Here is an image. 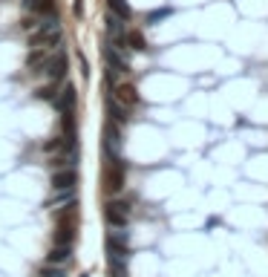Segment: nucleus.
I'll return each mask as SVG.
<instances>
[{"instance_id":"1","label":"nucleus","mask_w":268,"mask_h":277,"mask_svg":"<svg viewBox=\"0 0 268 277\" xmlns=\"http://www.w3.org/2000/svg\"><path fill=\"white\" fill-rule=\"evenodd\" d=\"M124 176H127V165L118 156L107 153V165H104V191L107 194H118L124 188Z\"/></svg>"},{"instance_id":"2","label":"nucleus","mask_w":268,"mask_h":277,"mask_svg":"<svg viewBox=\"0 0 268 277\" xmlns=\"http://www.w3.org/2000/svg\"><path fill=\"white\" fill-rule=\"evenodd\" d=\"M55 46L61 44V26L58 18H47V23H38V29L29 35V46Z\"/></svg>"},{"instance_id":"3","label":"nucleus","mask_w":268,"mask_h":277,"mask_svg":"<svg viewBox=\"0 0 268 277\" xmlns=\"http://www.w3.org/2000/svg\"><path fill=\"white\" fill-rule=\"evenodd\" d=\"M67 72H70V58H67V52H58L55 58H47L44 61V75H47L49 81H64L67 78Z\"/></svg>"},{"instance_id":"4","label":"nucleus","mask_w":268,"mask_h":277,"mask_svg":"<svg viewBox=\"0 0 268 277\" xmlns=\"http://www.w3.org/2000/svg\"><path fill=\"white\" fill-rule=\"evenodd\" d=\"M104 217L113 228H127V219H130V205L127 202H110L104 208Z\"/></svg>"},{"instance_id":"5","label":"nucleus","mask_w":268,"mask_h":277,"mask_svg":"<svg viewBox=\"0 0 268 277\" xmlns=\"http://www.w3.org/2000/svg\"><path fill=\"white\" fill-rule=\"evenodd\" d=\"M52 191H72L78 185V171L75 168H61V171H52Z\"/></svg>"},{"instance_id":"6","label":"nucleus","mask_w":268,"mask_h":277,"mask_svg":"<svg viewBox=\"0 0 268 277\" xmlns=\"http://www.w3.org/2000/svg\"><path fill=\"white\" fill-rule=\"evenodd\" d=\"M104 58H107V64H110V69H113V72H124V75L130 72L127 58L121 55V49H116L113 44H107V46H104Z\"/></svg>"},{"instance_id":"7","label":"nucleus","mask_w":268,"mask_h":277,"mask_svg":"<svg viewBox=\"0 0 268 277\" xmlns=\"http://www.w3.org/2000/svg\"><path fill=\"white\" fill-rule=\"evenodd\" d=\"M24 9L32 15H44V18H58L55 0H24Z\"/></svg>"},{"instance_id":"8","label":"nucleus","mask_w":268,"mask_h":277,"mask_svg":"<svg viewBox=\"0 0 268 277\" xmlns=\"http://www.w3.org/2000/svg\"><path fill=\"white\" fill-rule=\"evenodd\" d=\"M75 101H78V92H75V87H72V84H67V87L58 92V98H55L52 104L58 107L61 113H72V110H75Z\"/></svg>"},{"instance_id":"9","label":"nucleus","mask_w":268,"mask_h":277,"mask_svg":"<svg viewBox=\"0 0 268 277\" xmlns=\"http://www.w3.org/2000/svg\"><path fill=\"white\" fill-rule=\"evenodd\" d=\"M104 136H107V142H104L107 153H113V156H118V150H121V133H118V124H116V121H107V127H104Z\"/></svg>"},{"instance_id":"10","label":"nucleus","mask_w":268,"mask_h":277,"mask_svg":"<svg viewBox=\"0 0 268 277\" xmlns=\"http://www.w3.org/2000/svg\"><path fill=\"white\" fill-rule=\"evenodd\" d=\"M44 61H47V52H44L41 46H32L29 55H26V69L35 72V75H41V72H44Z\"/></svg>"},{"instance_id":"11","label":"nucleus","mask_w":268,"mask_h":277,"mask_svg":"<svg viewBox=\"0 0 268 277\" xmlns=\"http://www.w3.org/2000/svg\"><path fill=\"white\" fill-rule=\"evenodd\" d=\"M107 113L113 115V121H116V124H127V121H130L127 107H121L118 98H113V95H107Z\"/></svg>"},{"instance_id":"12","label":"nucleus","mask_w":268,"mask_h":277,"mask_svg":"<svg viewBox=\"0 0 268 277\" xmlns=\"http://www.w3.org/2000/svg\"><path fill=\"white\" fill-rule=\"evenodd\" d=\"M72 257V245H52V251L47 254V263L52 265H64Z\"/></svg>"},{"instance_id":"13","label":"nucleus","mask_w":268,"mask_h":277,"mask_svg":"<svg viewBox=\"0 0 268 277\" xmlns=\"http://www.w3.org/2000/svg\"><path fill=\"white\" fill-rule=\"evenodd\" d=\"M116 95H118V101L121 104H139V92H136L133 84H118Z\"/></svg>"},{"instance_id":"14","label":"nucleus","mask_w":268,"mask_h":277,"mask_svg":"<svg viewBox=\"0 0 268 277\" xmlns=\"http://www.w3.org/2000/svg\"><path fill=\"white\" fill-rule=\"evenodd\" d=\"M107 6H110V12H113L116 18H121V21H130V18H133V9H130L127 0H107Z\"/></svg>"},{"instance_id":"15","label":"nucleus","mask_w":268,"mask_h":277,"mask_svg":"<svg viewBox=\"0 0 268 277\" xmlns=\"http://www.w3.org/2000/svg\"><path fill=\"white\" fill-rule=\"evenodd\" d=\"M75 242V225H58L55 228V245H72Z\"/></svg>"},{"instance_id":"16","label":"nucleus","mask_w":268,"mask_h":277,"mask_svg":"<svg viewBox=\"0 0 268 277\" xmlns=\"http://www.w3.org/2000/svg\"><path fill=\"white\" fill-rule=\"evenodd\" d=\"M35 95L41 98V101H55V98H58V84H55V81H49L47 87H41Z\"/></svg>"},{"instance_id":"17","label":"nucleus","mask_w":268,"mask_h":277,"mask_svg":"<svg viewBox=\"0 0 268 277\" xmlns=\"http://www.w3.org/2000/svg\"><path fill=\"white\" fill-rule=\"evenodd\" d=\"M127 44H130V49H136V52H144V49H147V41H144L141 32H127Z\"/></svg>"},{"instance_id":"18","label":"nucleus","mask_w":268,"mask_h":277,"mask_svg":"<svg viewBox=\"0 0 268 277\" xmlns=\"http://www.w3.org/2000/svg\"><path fill=\"white\" fill-rule=\"evenodd\" d=\"M72 199H75V188H72V191H55V196L49 199L47 205L55 208V205H61V202H72Z\"/></svg>"},{"instance_id":"19","label":"nucleus","mask_w":268,"mask_h":277,"mask_svg":"<svg viewBox=\"0 0 268 277\" xmlns=\"http://www.w3.org/2000/svg\"><path fill=\"white\" fill-rule=\"evenodd\" d=\"M107 29H110V35L116 38V35L124 32V21H121V18H116V15L110 12V15H107Z\"/></svg>"},{"instance_id":"20","label":"nucleus","mask_w":268,"mask_h":277,"mask_svg":"<svg viewBox=\"0 0 268 277\" xmlns=\"http://www.w3.org/2000/svg\"><path fill=\"white\" fill-rule=\"evenodd\" d=\"M38 277H64V268H61V265L47 263V265H41V268H38Z\"/></svg>"},{"instance_id":"21","label":"nucleus","mask_w":268,"mask_h":277,"mask_svg":"<svg viewBox=\"0 0 268 277\" xmlns=\"http://www.w3.org/2000/svg\"><path fill=\"white\" fill-rule=\"evenodd\" d=\"M61 148H67L61 136H55V138H49V142H44V150H47V153H58Z\"/></svg>"},{"instance_id":"22","label":"nucleus","mask_w":268,"mask_h":277,"mask_svg":"<svg viewBox=\"0 0 268 277\" xmlns=\"http://www.w3.org/2000/svg\"><path fill=\"white\" fill-rule=\"evenodd\" d=\"M170 12H173V9H159V12H150V15H147V23H159L162 18H167Z\"/></svg>"},{"instance_id":"23","label":"nucleus","mask_w":268,"mask_h":277,"mask_svg":"<svg viewBox=\"0 0 268 277\" xmlns=\"http://www.w3.org/2000/svg\"><path fill=\"white\" fill-rule=\"evenodd\" d=\"M72 15H75V18H81V15H84V3H81V0H75V3H72Z\"/></svg>"},{"instance_id":"24","label":"nucleus","mask_w":268,"mask_h":277,"mask_svg":"<svg viewBox=\"0 0 268 277\" xmlns=\"http://www.w3.org/2000/svg\"><path fill=\"white\" fill-rule=\"evenodd\" d=\"M21 26H24V29H38V21H35V18H24Z\"/></svg>"}]
</instances>
